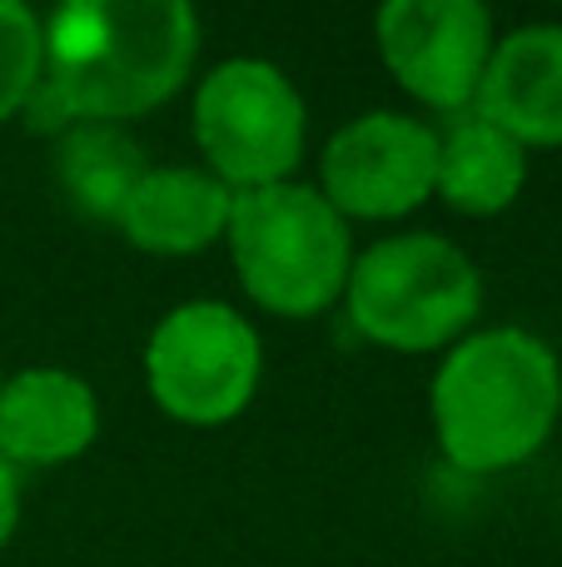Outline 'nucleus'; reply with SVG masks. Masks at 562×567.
I'll use <instances>...</instances> for the list:
<instances>
[{
	"instance_id": "f257e3e1",
	"label": "nucleus",
	"mask_w": 562,
	"mask_h": 567,
	"mask_svg": "<svg viewBox=\"0 0 562 567\" xmlns=\"http://www.w3.org/2000/svg\"><path fill=\"white\" fill-rule=\"evenodd\" d=\"M562 419V363L553 343L518 323L473 329L438 359L428 423L448 468L468 478L523 468Z\"/></svg>"
},
{
	"instance_id": "f03ea898",
	"label": "nucleus",
	"mask_w": 562,
	"mask_h": 567,
	"mask_svg": "<svg viewBox=\"0 0 562 567\" xmlns=\"http://www.w3.org/2000/svg\"><path fill=\"white\" fill-rule=\"evenodd\" d=\"M195 60L189 0H70L45 20V80L95 125H129L175 100Z\"/></svg>"
},
{
	"instance_id": "7ed1b4c3",
	"label": "nucleus",
	"mask_w": 562,
	"mask_h": 567,
	"mask_svg": "<svg viewBox=\"0 0 562 567\" xmlns=\"http://www.w3.org/2000/svg\"><path fill=\"white\" fill-rule=\"evenodd\" d=\"M344 319L388 353H448L483 319V269L434 229L384 235L354 255Z\"/></svg>"
},
{
	"instance_id": "20e7f679",
	"label": "nucleus",
	"mask_w": 562,
	"mask_h": 567,
	"mask_svg": "<svg viewBox=\"0 0 562 567\" xmlns=\"http://www.w3.org/2000/svg\"><path fill=\"white\" fill-rule=\"evenodd\" d=\"M225 249L244 299L274 319H319L344 299L354 269V225L319 195V185H284L235 195Z\"/></svg>"
},
{
	"instance_id": "39448f33",
	"label": "nucleus",
	"mask_w": 562,
	"mask_h": 567,
	"mask_svg": "<svg viewBox=\"0 0 562 567\" xmlns=\"http://www.w3.org/2000/svg\"><path fill=\"white\" fill-rule=\"evenodd\" d=\"M189 130L199 165L244 195L294 179L309 150V105L284 65L264 55H229L195 85Z\"/></svg>"
},
{
	"instance_id": "423d86ee",
	"label": "nucleus",
	"mask_w": 562,
	"mask_h": 567,
	"mask_svg": "<svg viewBox=\"0 0 562 567\" xmlns=\"http://www.w3.org/2000/svg\"><path fill=\"white\" fill-rule=\"evenodd\" d=\"M145 393L185 429H225L254 403L264 379L259 329L225 299H185L155 319L139 353Z\"/></svg>"
},
{
	"instance_id": "0eeeda50",
	"label": "nucleus",
	"mask_w": 562,
	"mask_h": 567,
	"mask_svg": "<svg viewBox=\"0 0 562 567\" xmlns=\"http://www.w3.org/2000/svg\"><path fill=\"white\" fill-rule=\"evenodd\" d=\"M374 45L408 100L454 120L473 110L498 25L483 0H388L374 16Z\"/></svg>"
},
{
	"instance_id": "6e6552de",
	"label": "nucleus",
	"mask_w": 562,
	"mask_h": 567,
	"mask_svg": "<svg viewBox=\"0 0 562 567\" xmlns=\"http://www.w3.org/2000/svg\"><path fill=\"white\" fill-rule=\"evenodd\" d=\"M438 125L404 110H364L324 140L319 195L348 225H394L434 199Z\"/></svg>"
},
{
	"instance_id": "1a4fd4ad",
	"label": "nucleus",
	"mask_w": 562,
	"mask_h": 567,
	"mask_svg": "<svg viewBox=\"0 0 562 567\" xmlns=\"http://www.w3.org/2000/svg\"><path fill=\"white\" fill-rule=\"evenodd\" d=\"M100 399L75 369L30 363L0 383V458L10 468H60L95 449Z\"/></svg>"
},
{
	"instance_id": "9d476101",
	"label": "nucleus",
	"mask_w": 562,
	"mask_h": 567,
	"mask_svg": "<svg viewBox=\"0 0 562 567\" xmlns=\"http://www.w3.org/2000/svg\"><path fill=\"white\" fill-rule=\"evenodd\" d=\"M473 110L533 150H562V20L498 35Z\"/></svg>"
},
{
	"instance_id": "9b49d317",
	"label": "nucleus",
	"mask_w": 562,
	"mask_h": 567,
	"mask_svg": "<svg viewBox=\"0 0 562 567\" xmlns=\"http://www.w3.org/2000/svg\"><path fill=\"white\" fill-rule=\"evenodd\" d=\"M235 189L205 165H149L129 189L115 229L129 249L155 259H189L225 245Z\"/></svg>"
},
{
	"instance_id": "f8f14e48",
	"label": "nucleus",
	"mask_w": 562,
	"mask_h": 567,
	"mask_svg": "<svg viewBox=\"0 0 562 567\" xmlns=\"http://www.w3.org/2000/svg\"><path fill=\"white\" fill-rule=\"evenodd\" d=\"M528 189V150L513 135L483 120L478 110L454 115L438 125V169L434 199H444L454 215L493 219L513 209Z\"/></svg>"
},
{
	"instance_id": "ddd939ff",
	"label": "nucleus",
	"mask_w": 562,
	"mask_h": 567,
	"mask_svg": "<svg viewBox=\"0 0 562 567\" xmlns=\"http://www.w3.org/2000/svg\"><path fill=\"white\" fill-rule=\"evenodd\" d=\"M145 169V150L125 125L80 120L75 130H65L55 140V179L65 189L70 209L85 219H100V225H115Z\"/></svg>"
},
{
	"instance_id": "4468645a",
	"label": "nucleus",
	"mask_w": 562,
	"mask_h": 567,
	"mask_svg": "<svg viewBox=\"0 0 562 567\" xmlns=\"http://www.w3.org/2000/svg\"><path fill=\"white\" fill-rule=\"evenodd\" d=\"M45 75V20L25 0H0V125L20 120Z\"/></svg>"
},
{
	"instance_id": "2eb2a0df",
	"label": "nucleus",
	"mask_w": 562,
	"mask_h": 567,
	"mask_svg": "<svg viewBox=\"0 0 562 567\" xmlns=\"http://www.w3.org/2000/svg\"><path fill=\"white\" fill-rule=\"evenodd\" d=\"M20 513H25V488H20V473L0 458V553H6L10 538H15Z\"/></svg>"
},
{
	"instance_id": "dca6fc26",
	"label": "nucleus",
	"mask_w": 562,
	"mask_h": 567,
	"mask_svg": "<svg viewBox=\"0 0 562 567\" xmlns=\"http://www.w3.org/2000/svg\"><path fill=\"white\" fill-rule=\"evenodd\" d=\"M0 383H6V373H0Z\"/></svg>"
}]
</instances>
